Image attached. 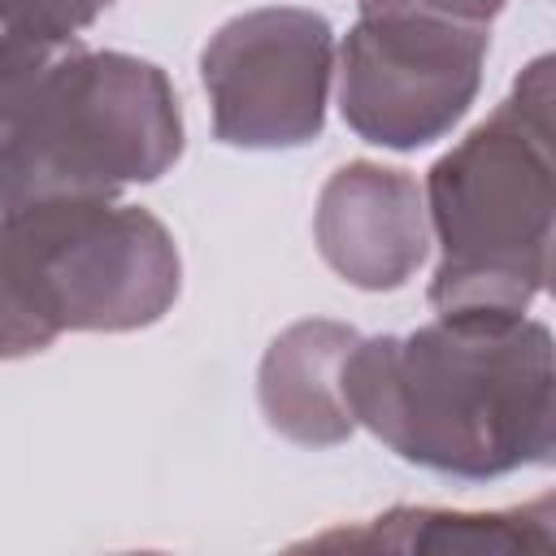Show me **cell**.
Wrapping results in <instances>:
<instances>
[{
    "instance_id": "obj_7",
    "label": "cell",
    "mask_w": 556,
    "mask_h": 556,
    "mask_svg": "<svg viewBox=\"0 0 556 556\" xmlns=\"http://www.w3.org/2000/svg\"><path fill=\"white\" fill-rule=\"evenodd\" d=\"M321 256L356 287H400L426 256L417 182L382 165H343L317 200Z\"/></svg>"
},
{
    "instance_id": "obj_4",
    "label": "cell",
    "mask_w": 556,
    "mask_h": 556,
    "mask_svg": "<svg viewBox=\"0 0 556 556\" xmlns=\"http://www.w3.org/2000/svg\"><path fill=\"white\" fill-rule=\"evenodd\" d=\"M13 269L61 330H135L156 321L178 295V252L169 230L109 195L48 200L0 222Z\"/></svg>"
},
{
    "instance_id": "obj_5",
    "label": "cell",
    "mask_w": 556,
    "mask_h": 556,
    "mask_svg": "<svg viewBox=\"0 0 556 556\" xmlns=\"http://www.w3.org/2000/svg\"><path fill=\"white\" fill-rule=\"evenodd\" d=\"M486 26L417 9L361 13L343 43L339 104L348 126L382 148L447 135L478 96Z\"/></svg>"
},
{
    "instance_id": "obj_9",
    "label": "cell",
    "mask_w": 556,
    "mask_h": 556,
    "mask_svg": "<svg viewBox=\"0 0 556 556\" xmlns=\"http://www.w3.org/2000/svg\"><path fill=\"white\" fill-rule=\"evenodd\" d=\"M317 547H395V552H552V500L508 513L395 508L365 530H330Z\"/></svg>"
},
{
    "instance_id": "obj_11",
    "label": "cell",
    "mask_w": 556,
    "mask_h": 556,
    "mask_svg": "<svg viewBox=\"0 0 556 556\" xmlns=\"http://www.w3.org/2000/svg\"><path fill=\"white\" fill-rule=\"evenodd\" d=\"M56 334L52 326L39 317V308L30 304L17 269H13V256L4 248V235H0V356H26V352H39L48 348Z\"/></svg>"
},
{
    "instance_id": "obj_3",
    "label": "cell",
    "mask_w": 556,
    "mask_h": 556,
    "mask_svg": "<svg viewBox=\"0 0 556 556\" xmlns=\"http://www.w3.org/2000/svg\"><path fill=\"white\" fill-rule=\"evenodd\" d=\"M443 261L434 308L521 313L547 278L552 243V61L539 56L513 96L460 139L426 182Z\"/></svg>"
},
{
    "instance_id": "obj_2",
    "label": "cell",
    "mask_w": 556,
    "mask_h": 556,
    "mask_svg": "<svg viewBox=\"0 0 556 556\" xmlns=\"http://www.w3.org/2000/svg\"><path fill=\"white\" fill-rule=\"evenodd\" d=\"M178 152V96L139 56L65 43L0 74V217L161 178Z\"/></svg>"
},
{
    "instance_id": "obj_8",
    "label": "cell",
    "mask_w": 556,
    "mask_h": 556,
    "mask_svg": "<svg viewBox=\"0 0 556 556\" xmlns=\"http://www.w3.org/2000/svg\"><path fill=\"white\" fill-rule=\"evenodd\" d=\"M356 330L334 321L291 326L261 365V404L274 430L295 443H339L352 417L339 400V365Z\"/></svg>"
},
{
    "instance_id": "obj_12",
    "label": "cell",
    "mask_w": 556,
    "mask_h": 556,
    "mask_svg": "<svg viewBox=\"0 0 556 556\" xmlns=\"http://www.w3.org/2000/svg\"><path fill=\"white\" fill-rule=\"evenodd\" d=\"M382 9H417V13H439V17L486 26L504 9V0H361V13H382Z\"/></svg>"
},
{
    "instance_id": "obj_6",
    "label": "cell",
    "mask_w": 556,
    "mask_h": 556,
    "mask_svg": "<svg viewBox=\"0 0 556 556\" xmlns=\"http://www.w3.org/2000/svg\"><path fill=\"white\" fill-rule=\"evenodd\" d=\"M200 74L213 130L235 148H295L321 130L330 87V26L308 9H256L226 22Z\"/></svg>"
},
{
    "instance_id": "obj_10",
    "label": "cell",
    "mask_w": 556,
    "mask_h": 556,
    "mask_svg": "<svg viewBox=\"0 0 556 556\" xmlns=\"http://www.w3.org/2000/svg\"><path fill=\"white\" fill-rule=\"evenodd\" d=\"M113 0H0V74H13L65 43Z\"/></svg>"
},
{
    "instance_id": "obj_1",
    "label": "cell",
    "mask_w": 556,
    "mask_h": 556,
    "mask_svg": "<svg viewBox=\"0 0 556 556\" xmlns=\"http://www.w3.org/2000/svg\"><path fill=\"white\" fill-rule=\"evenodd\" d=\"M352 426L395 456L495 478L552 460V334L504 308H443L413 334L356 339L339 365Z\"/></svg>"
}]
</instances>
